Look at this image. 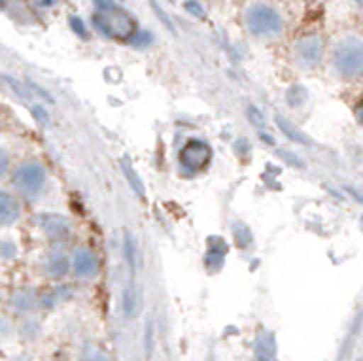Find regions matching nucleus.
Segmentation results:
<instances>
[{"label": "nucleus", "instance_id": "nucleus-5", "mask_svg": "<svg viewBox=\"0 0 363 361\" xmlns=\"http://www.w3.org/2000/svg\"><path fill=\"white\" fill-rule=\"evenodd\" d=\"M45 184L44 167L40 163H25L13 172V186L25 195V197H34L42 191Z\"/></svg>", "mask_w": 363, "mask_h": 361}, {"label": "nucleus", "instance_id": "nucleus-9", "mask_svg": "<svg viewBox=\"0 0 363 361\" xmlns=\"http://www.w3.org/2000/svg\"><path fill=\"white\" fill-rule=\"evenodd\" d=\"M40 223H42V229H44L50 237H65L70 229L68 226V221L61 216H55V214H42L40 216Z\"/></svg>", "mask_w": 363, "mask_h": 361}, {"label": "nucleus", "instance_id": "nucleus-16", "mask_svg": "<svg viewBox=\"0 0 363 361\" xmlns=\"http://www.w3.org/2000/svg\"><path fill=\"white\" fill-rule=\"evenodd\" d=\"M286 99H288L289 106L299 108L306 99V89L305 87H301V85H291L288 91V95H286Z\"/></svg>", "mask_w": 363, "mask_h": 361}, {"label": "nucleus", "instance_id": "nucleus-12", "mask_svg": "<svg viewBox=\"0 0 363 361\" xmlns=\"http://www.w3.org/2000/svg\"><path fill=\"white\" fill-rule=\"evenodd\" d=\"M123 254L125 260H127V265H129L130 272H135L136 269V243L133 233L125 231L123 235Z\"/></svg>", "mask_w": 363, "mask_h": 361}, {"label": "nucleus", "instance_id": "nucleus-21", "mask_svg": "<svg viewBox=\"0 0 363 361\" xmlns=\"http://www.w3.org/2000/svg\"><path fill=\"white\" fill-rule=\"evenodd\" d=\"M70 27H72V30L78 34L79 38H87V28H85L84 21L78 16L70 17Z\"/></svg>", "mask_w": 363, "mask_h": 361}, {"label": "nucleus", "instance_id": "nucleus-23", "mask_svg": "<svg viewBox=\"0 0 363 361\" xmlns=\"http://www.w3.org/2000/svg\"><path fill=\"white\" fill-rule=\"evenodd\" d=\"M248 118L252 119V123L257 125V127H263V125H265V119H263L261 112H257L255 108H252V106L248 108Z\"/></svg>", "mask_w": 363, "mask_h": 361}, {"label": "nucleus", "instance_id": "nucleus-6", "mask_svg": "<svg viewBox=\"0 0 363 361\" xmlns=\"http://www.w3.org/2000/svg\"><path fill=\"white\" fill-rule=\"evenodd\" d=\"M323 38L320 34H306L295 42V59L303 68H314L323 57Z\"/></svg>", "mask_w": 363, "mask_h": 361}, {"label": "nucleus", "instance_id": "nucleus-28", "mask_svg": "<svg viewBox=\"0 0 363 361\" xmlns=\"http://www.w3.org/2000/svg\"><path fill=\"white\" fill-rule=\"evenodd\" d=\"M356 4H357V8L363 11V0H356Z\"/></svg>", "mask_w": 363, "mask_h": 361}, {"label": "nucleus", "instance_id": "nucleus-13", "mask_svg": "<svg viewBox=\"0 0 363 361\" xmlns=\"http://www.w3.org/2000/svg\"><path fill=\"white\" fill-rule=\"evenodd\" d=\"M121 169H123L125 176H127V180H129L130 187H133V191L138 195L140 199L146 197V189H144V184L140 182V176L135 174V170L130 169V165L127 159H123V163H121Z\"/></svg>", "mask_w": 363, "mask_h": 361}, {"label": "nucleus", "instance_id": "nucleus-22", "mask_svg": "<svg viewBox=\"0 0 363 361\" xmlns=\"http://www.w3.org/2000/svg\"><path fill=\"white\" fill-rule=\"evenodd\" d=\"M33 116L36 118V121H40L42 125L50 123V116H48V112H45L42 106H33Z\"/></svg>", "mask_w": 363, "mask_h": 361}, {"label": "nucleus", "instance_id": "nucleus-3", "mask_svg": "<svg viewBox=\"0 0 363 361\" xmlns=\"http://www.w3.org/2000/svg\"><path fill=\"white\" fill-rule=\"evenodd\" d=\"M333 67L342 78L356 79L363 76V40L356 36L340 40L333 51Z\"/></svg>", "mask_w": 363, "mask_h": 361}, {"label": "nucleus", "instance_id": "nucleus-11", "mask_svg": "<svg viewBox=\"0 0 363 361\" xmlns=\"http://www.w3.org/2000/svg\"><path fill=\"white\" fill-rule=\"evenodd\" d=\"M277 125H278V129L282 130L289 140L297 142V144H308V138H306V136L297 129V127H294V125L289 123L288 119H284L282 116H277Z\"/></svg>", "mask_w": 363, "mask_h": 361}, {"label": "nucleus", "instance_id": "nucleus-10", "mask_svg": "<svg viewBox=\"0 0 363 361\" xmlns=\"http://www.w3.org/2000/svg\"><path fill=\"white\" fill-rule=\"evenodd\" d=\"M19 216V206L16 199H11L6 191L0 193V223L2 226H11Z\"/></svg>", "mask_w": 363, "mask_h": 361}, {"label": "nucleus", "instance_id": "nucleus-1", "mask_svg": "<svg viewBox=\"0 0 363 361\" xmlns=\"http://www.w3.org/2000/svg\"><path fill=\"white\" fill-rule=\"evenodd\" d=\"M93 25L101 34L112 40H119V42L133 40V36L138 33V25H136L135 17L116 4L99 8L95 16H93Z\"/></svg>", "mask_w": 363, "mask_h": 361}, {"label": "nucleus", "instance_id": "nucleus-4", "mask_svg": "<svg viewBox=\"0 0 363 361\" xmlns=\"http://www.w3.org/2000/svg\"><path fill=\"white\" fill-rule=\"evenodd\" d=\"M178 161H180L182 169L187 170V172H199V170L206 169L212 161V148L199 138L187 140L182 146Z\"/></svg>", "mask_w": 363, "mask_h": 361}, {"label": "nucleus", "instance_id": "nucleus-27", "mask_svg": "<svg viewBox=\"0 0 363 361\" xmlns=\"http://www.w3.org/2000/svg\"><path fill=\"white\" fill-rule=\"evenodd\" d=\"M357 116H359V121H362L363 125V101L359 102V106H357Z\"/></svg>", "mask_w": 363, "mask_h": 361}, {"label": "nucleus", "instance_id": "nucleus-19", "mask_svg": "<svg viewBox=\"0 0 363 361\" xmlns=\"http://www.w3.org/2000/svg\"><path fill=\"white\" fill-rule=\"evenodd\" d=\"M152 34L147 33V30H138V33L133 36V40H130V44L135 45V48H147V45H152Z\"/></svg>", "mask_w": 363, "mask_h": 361}, {"label": "nucleus", "instance_id": "nucleus-17", "mask_svg": "<svg viewBox=\"0 0 363 361\" xmlns=\"http://www.w3.org/2000/svg\"><path fill=\"white\" fill-rule=\"evenodd\" d=\"M233 233H235V238H237V243L240 248H246V246L252 243V233H250V229L244 226V223H237L235 229H233Z\"/></svg>", "mask_w": 363, "mask_h": 361}, {"label": "nucleus", "instance_id": "nucleus-24", "mask_svg": "<svg viewBox=\"0 0 363 361\" xmlns=\"http://www.w3.org/2000/svg\"><path fill=\"white\" fill-rule=\"evenodd\" d=\"M2 255H4L6 260H10V257H16V248H13L10 243H4V244H2Z\"/></svg>", "mask_w": 363, "mask_h": 361}, {"label": "nucleus", "instance_id": "nucleus-25", "mask_svg": "<svg viewBox=\"0 0 363 361\" xmlns=\"http://www.w3.org/2000/svg\"><path fill=\"white\" fill-rule=\"evenodd\" d=\"M280 155H282V157L286 159L288 163H294L295 167H303V163H301L299 159L295 157V155H291V153H284V150H280Z\"/></svg>", "mask_w": 363, "mask_h": 361}, {"label": "nucleus", "instance_id": "nucleus-18", "mask_svg": "<svg viewBox=\"0 0 363 361\" xmlns=\"http://www.w3.org/2000/svg\"><path fill=\"white\" fill-rule=\"evenodd\" d=\"M184 8H186L187 13L193 17H201V19H203V17L206 16V10H204V6L201 4L199 0H186V2H184Z\"/></svg>", "mask_w": 363, "mask_h": 361}, {"label": "nucleus", "instance_id": "nucleus-7", "mask_svg": "<svg viewBox=\"0 0 363 361\" xmlns=\"http://www.w3.org/2000/svg\"><path fill=\"white\" fill-rule=\"evenodd\" d=\"M74 272L82 278L95 277L96 272H99V260H96V255L87 248L78 250L74 254Z\"/></svg>", "mask_w": 363, "mask_h": 361}, {"label": "nucleus", "instance_id": "nucleus-8", "mask_svg": "<svg viewBox=\"0 0 363 361\" xmlns=\"http://www.w3.org/2000/svg\"><path fill=\"white\" fill-rule=\"evenodd\" d=\"M255 361H277L274 335H271L269 331H263L255 339Z\"/></svg>", "mask_w": 363, "mask_h": 361}, {"label": "nucleus", "instance_id": "nucleus-14", "mask_svg": "<svg viewBox=\"0 0 363 361\" xmlns=\"http://www.w3.org/2000/svg\"><path fill=\"white\" fill-rule=\"evenodd\" d=\"M48 271H50L51 277H65L68 272V260L65 254H55L51 255L50 263H48Z\"/></svg>", "mask_w": 363, "mask_h": 361}, {"label": "nucleus", "instance_id": "nucleus-20", "mask_svg": "<svg viewBox=\"0 0 363 361\" xmlns=\"http://www.w3.org/2000/svg\"><path fill=\"white\" fill-rule=\"evenodd\" d=\"M144 350H146V356L150 357L153 352V322L147 320L146 322V333H144Z\"/></svg>", "mask_w": 363, "mask_h": 361}, {"label": "nucleus", "instance_id": "nucleus-15", "mask_svg": "<svg viewBox=\"0 0 363 361\" xmlns=\"http://www.w3.org/2000/svg\"><path fill=\"white\" fill-rule=\"evenodd\" d=\"M121 311L127 318H133L136 311V291L133 286H127L121 294Z\"/></svg>", "mask_w": 363, "mask_h": 361}, {"label": "nucleus", "instance_id": "nucleus-26", "mask_svg": "<svg viewBox=\"0 0 363 361\" xmlns=\"http://www.w3.org/2000/svg\"><path fill=\"white\" fill-rule=\"evenodd\" d=\"M346 191L350 193L352 197L356 199L357 203H359V204H363V195H362V193H359V191H357V189H354V187H346Z\"/></svg>", "mask_w": 363, "mask_h": 361}, {"label": "nucleus", "instance_id": "nucleus-2", "mask_svg": "<svg viewBox=\"0 0 363 361\" xmlns=\"http://www.w3.org/2000/svg\"><path fill=\"white\" fill-rule=\"evenodd\" d=\"M244 25L257 38H272L282 33L284 19L274 6L267 2H252L244 10Z\"/></svg>", "mask_w": 363, "mask_h": 361}]
</instances>
